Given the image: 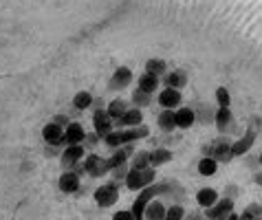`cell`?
Segmentation results:
<instances>
[{
  "label": "cell",
  "mask_w": 262,
  "mask_h": 220,
  "mask_svg": "<svg viewBox=\"0 0 262 220\" xmlns=\"http://www.w3.org/2000/svg\"><path fill=\"white\" fill-rule=\"evenodd\" d=\"M148 126H137V128H123V130H113L111 135L104 139V143L108 148L117 150V148H123V145H130L139 139H145L148 137Z\"/></svg>",
  "instance_id": "obj_1"
},
{
  "label": "cell",
  "mask_w": 262,
  "mask_h": 220,
  "mask_svg": "<svg viewBox=\"0 0 262 220\" xmlns=\"http://www.w3.org/2000/svg\"><path fill=\"white\" fill-rule=\"evenodd\" d=\"M155 176H157L155 167H145V170H133V167H130V172L126 176V187L133 189V192H135V189H139V192H141V189L152 185Z\"/></svg>",
  "instance_id": "obj_2"
},
{
  "label": "cell",
  "mask_w": 262,
  "mask_h": 220,
  "mask_svg": "<svg viewBox=\"0 0 262 220\" xmlns=\"http://www.w3.org/2000/svg\"><path fill=\"white\" fill-rule=\"evenodd\" d=\"M231 148H234V143H229L227 139H216V141H212L207 148H203V152H205V157H212L216 161L227 163V161L234 159V152H231Z\"/></svg>",
  "instance_id": "obj_3"
},
{
  "label": "cell",
  "mask_w": 262,
  "mask_h": 220,
  "mask_svg": "<svg viewBox=\"0 0 262 220\" xmlns=\"http://www.w3.org/2000/svg\"><path fill=\"white\" fill-rule=\"evenodd\" d=\"M93 128H95L97 137H101V139H106L115 130V119L108 115L106 108H97L95 110V115H93Z\"/></svg>",
  "instance_id": "obj_4"
},
{
  "label": "cell",
  "mask_w": 262,
  "mask_h": 220,
  "mask_svg": "<svg viewBox=\"0 0 262 220\" xmlns=\"http://www.w3.org/2000/svg\"><path fill=\"white\" fill-rule=\"evenodd\" d=\"M95 201L99 207H111L119 201V187L117 183H106V185H101L97 192H95Z\"/></svg>",
  "instance_id": "obj_5"
},
{
  "label": "cell",
  "mask_w": 262,
  "mask_h": 220,
  "mask_svg": "<svg viewBox=\"0 0 262 220\" xmlns=\"http://www.w3.org/2000/svg\"><path fill=\"white\" fill-rule=\"evenodd\" d=\"M42 137H45V141L51 145H62V143H67L64 141V139H67V128L60 126V123H55V121H51L42 128Z\"/></svg>",
  "instance_id": "obj_6"
},
{
  "label": "cell",
  "mask_w": 262,
  "mask_h": 220,
  "mask_svg": "<svg viewBox=\"0 0 262 220\" xmlns=\"http://www.w3.org/2000/svg\"><path fill=\"white\" fill-rule=\"evenodd\" d=\"M84 170L89 176H101V174H106V172H111L108 170V159H101L99 154H89L84 161Z\"/></svg>",
  "instance_id": "obj_7"
},
{
  "label": "cell",
  "mask_w": 262,
  "mask_h": 220,
  "mask_svg": "<svg viewBox=\"0 0 262 220\" xmlns=\"http://www.w3.org/2000/svg\"><path fill=\"white\" fill-rule=\"evenodd\" d=\"M231 211H234V201H231V198H223V201H218L209 209H205V218L207 220H223L225 216H229Z\"/></svg>",
  "instance_id": "obj_8"
},
{
  "label": "cell",
  "mask_w": 262,
  "mask_h": 220,
  "mask_svg": "<svg viewBox=\"0 0 262 220\" xmlns=\"http://www.w3.org/2000/svg\"><path fill=\"white\" fill-rule=\"evenodd\" d=\"M157 99H159V104H161V108L177 110V108H181L183 95H181V91H177V88H163V91L159 93Z\"/></svg>",
  "instance_id": "obj_9"
},
{
  "label": "cell",
  "mask_w": 262,
  "mask_h": 220,
  "mask_svg": "<svg viewBox=\"0 0 262 220\" xmlns=\"http://www.w3.org/2000/svg\"><path fill=\"white\" fill-rule=\"evenodd\" d=\"M137 126H143V113L141 108H128V113L121 117V119L115 121V128L123 130V128H137Z\"/></svg>",
  "instance_id": "obj_10"
},
{
  "label": "cell",
  "mask_w": 262,
  "mask_h": 220,
  "mask_svg": "<svg viewBox=\"0 0 262 220\" xmlns=\"http://www.w3.org/2000/svg\"><path fill=\"white\" fill-rule=\"evenodd\" d=\"M130 82H133V71L128 66H117L108 86H111V91H123L126 86H130Z\"/></svg>",
  "instance_id": "obj_11"
},
{
  "label": "cell",
  "mask_w": 262,
  "mask_h": 220,
  "mask_svg": "<svg viewBox=\"0 0 262 220\" xmlns=\"http://www.w3.org/2000/svg\"><path fill=\"white\" fill-rule=\"evenodd\" d=\"M253 141H256V130H253V128H247V132L234 143V148H231L234 157H243V154H247V152L253 148Z\"/></svg>",
  "instance_id": "obj_12"
},
{
  "label": "cell",
  "mask_w": 262,
  "mask_h": 220,
  "mask_svg": "<svg viewBox=\"0 0 262 220\" xmlns=\"http://www.w3.org/2000/svg\"><path fill=\"white\" fill-rule=\"evenodd\" d=\"M214 123L218 132H229L234 130V115H231L229 108H218L214 113Z\"/></svg>",
  "instance_id": "obj_13"
},
{
  "label": "cell",
  "mask_w": 262,
  "mask_h": 220,
  "mask_svg": "<svg viewBox=\"0 0 262 220\" xmlns=\"http://www.w3.org/2000/svg\"><path fill=\"white\" fill-rule=\"evenodd\" d=\"M84 139H86V130L82 123H77V121H71L69 126H67V145H82L84 143Z\"/></svg>",
  "instance_id": "obj_14"
},
{
  "label": "cell",
  "mask_w": 262,
  "mask_h": 220,
  "mask_svg": "<svg viewBox=\"0 0 262 220\" xmlns=\"http://www.w3.org/2000/svg\"><path fill=\"white\" fill-rule=\"evenodd\" d=\"M133 154V148L130 145H123V148H117L115 150L111 157H108V170H117V167H121V165H126V161H128V157Z\"/></svg>",
  "instance_id": "obj_15"
},
{
  "label": "cell",
  "mask_w": 262,
  "mask_h": 220,
  "mask_svg": "<svg viewBox=\"0 0 262 220\" xmlns=\"http://www.w3.org/2000/svg\"><path fill=\"white\" fill-rule=\"evenodd\" d=\"M161 82L165 84V88H177V91H181L183 86H187V73L185 71H170L163 75Z\"/></svg>",
  "instance_id": "obj_16"
},
{
  "label": "cell",
  "mask_w": 262,
  "mask_h": 220,
  "mask_svg": "<svg viewBox=\"0 0 262 220\" xmlns=\"http://www.w3.org/2000/svg\"><path fill=\"white\" fill-rule=\"evenodd\" d=\"M194 121H196L194 108H190V106H181V108H177V128L187 130V128H192V126H194Z\"/></svg>",
  "instance_id": "obj_17"
},
{
  "label": "cell",
  "mask_w": 262,
  "mask_h": 220,
  "mask_svg": "<svg viewBox=\"0 0 262 220\" xmlns=\"http://www.w3.org/2000/svg\"><path fill=\"white\" fill-rule=\"evenodd\" d=\"M159 84H161V77H157V75H150V73H141L139 79H137V88L143 93H150V95H155V91L159 88Z\"/></svg>",
  "instance_id": "obj_18"
},
{
  "label": "cell",
  "mask_w": 262,
  "mask_h": 220,
  "mask_svg": "<svg viewBox=\"0 0 262 220\" xmlns=\"http://www.w3.org/2000/svg\"><path fill=\"white\" fill-rule=\"evenodd\" d=\"M157 126L161 128L163 132H172L174 128H177V110L163 108L161 113H159V117H157Z\"/></svg>",
  "instance_id": "obj_19"
},
{
  "label": "cell",
  "mask_w": 262,
  "mask_h": 220,
  "mask_svg": "<svg viewBox=\"0 0 262 220\" xmlns=\"http://www.w3.org/2000/svg\"><path fill=\"white\" fill-rule=\"evenodd\" d=\"M167 209L161 201H152L143 211V220H165Z\"/></svg>",
  "instance_id": "obj_20"
},
{
  "label": "cell",
  "mask_w": 262,
  "mask_h": 220,
  "mask_svg": "<svg viewBox=\"0 0 262 220\" xmlns=\"http://www.w3.org/2000/svg\"><path fill=\"white\" fill-rule=\"evenodd\" d=\"M82 157H84V145H67V150L62 154V165L71 167L77 161H82Z\"/></svg>",
  "instance_id": "obj_21"
},
{
  "label": "cell",
  "mask_w": 262,
  "mask_h": 220,
  "mask_svg": "<svg viewBox=\"0 0 262 220\" xmlns=\"http://www.w3.org/2000/svg\"><path fill=\"white\" fill-rule=\"evenodd\" d=\"M196 203H199L201 207L209 209L212 205L218 203V192H216V189H212V187H203V189L196 192Z\"/></svg>",
  "instance_id": "obj_22"
},
{
  "label": "cell",
  "mask_w": 262,
  "mask_h": 220,
  "mask_svg": "<svg viewBox=\"0 0 262 220\" xmlns=\"http://www.w3.org/2000/svg\"><path fill=\"white\" fill-rule=\"evenodd\" d=\"M77 187H79V174L77 172H64L60 176V189L62 192L73 194V192H77Z\"/></svg>",
  "instance_id": "obj_23"
},
{
  "label": "cell",
  "mask_w": 262,
  "mask_h": 220,
  "mask_svg": "<svg viewBox=\"0 0 262 220\" xmlns=\"http://www.w3.org/2000/svg\"><path fill=\"white\" fill-rule=\"evenodd\" d=\"M145 73L157 75V77H163L167 73V62L161 60V57H150V60L145 62Z\"/></svg>",
  "instance_id": "obj_24"
},
{
  "label": "cell",
  "mask_w": 262,
  "mask_h": 220,
  "mask_svg": "<svg viewBox=\"0 0 262 220\" xmlns=\"http://www.w3.org/2000/svg\"><path fill=\"white\" fill-rule=\"evenodd\" d=\"M170 161H172V152L165 148H157L150 152V167H159L163 163H170Z\"/></svg>",
  "instance_id": "obj_25"
},
{
  "label": "cell",
  "mask_w": 262,
  "mask_h": 220,
  "mask_svg": "<svg viewBox=\"0 0 262 220\" xmlns=\"http://www.w3.org/2000/svg\"><path fill=\"white\" fill-rule=\"evenodd\" d=\"M106 110H108V115H111L113 119L117 121V119H121V117L128 113V104H126L123 99H119V97H117V99H113L111 104L106 106Z\"/></svg>",
  "instance_id": "obj_26"
},
{
  "label": "cell",
  "mask_w": 262,
  "mask_h": 220,
  "mask_svg": "<svg viewBox=\"0 0 262 220\" xmlns=\"http://www.w3.org/2000/svg\"><path fill=\"white\" fill-rule=\"evenodd\" d=\"M218 172V161L212 157H203L199 161V174L201 176H214Z\"/></svg>",
  "instance_id": "obj_27"
},
{
  "label": "cell",
  "mask_w": 262,
  "mask_h": 220,
  "mask_svg": "<svg viewBox=\"0 0 262 220\" xmlns=\"http://www.w3.org/2000/svg\"><path fill=\"white\" fill-rule=\"evenodd\" d=\"M91 104H93V95L89 91H79V93H75V97H73V106L77 110L91 108Z\"/></svg>",
  "instance_id": "obj_28"
},
{
  "label": "cell",
  "mask_w": 262,
  "mask_h": 220,
  "mask_svg": "<svg viewBox=\"0 0 262 220\" xmlns=\"http://www.w3.org/2000/svg\"><path fill=\"white\" fill-rule=\"evenodd\" d=\"M152 104V95L150 93H143V91H139V88H137V91L133 93V106L135 108H145V106H150Z\"/></svg>",
  "instance_id": "obj_29"
},
{
  "label": "cell",
  "mask_w": 262,
  "mask_h": 220,
  "mask_svg": "<svg viewBox=\"0 0 262 220\" xmlns=\"http://www.w3.org/2000/svg\"><path fill=\"white\" fill-rule=\"evenodd\" d=\"M133 170H145V167H150V152H137L133 157Z\"/></svg>",
  "instance_id": "obj_30"
},
{
  "label": "cell",
  "mask_w": 262,
  "mask_h": 220,
  "mask_svg": "<svg viewBox=\"0 0 262 220\" xmlns=\"http://www.w3.org/2000/svg\"><path fill=\"white\" fill-rule=\"evenodd\" d=\"M216 101H218V108H229V106H231L229 91H227L225 86H218V88H216Z\"/></svg>",
  "instance_id": "obj_31"
},
{
  "label": "cell",
  "mask_w": 262,
  "mask_h": 220,
  "mask_svg": "<svg viewBox=\"0 0 262 220\" xmlns=\"http://www.w3.org/2000/svg\"><path fill=\"white\" fill-rule=\"evenodd\" d=\"M165 220H185V209L181 207V205H172V207L167 209Z\"/></svg>",
  "instance_id": "obj_32"
},
{
  "label": "cell",
  "mask_w": 262,
  "mask_h": 220,
  "mask_svg": "<svg viewBox=\"0 0 262 220\" xmlns=\"http://www.w3.org/2000/svg\"><path fill=\"white\" fill-rule=\"evenodd\" d=\"M245 216H249L251 220H260L262 218V205H258V203H253V205H249L245 211H243Z\"/></svg>",
  "instance_id": "obj_33"
},
{
  "label": "cell",
  "mask_w": 262,
  "mask_h": 220,
  "mask_svg": "<svg viewBox=\"0 0 262 220\" xmlns=\"http://www.w3.org/2000/svg\"><path fill=\"white\" fill-rule=\"evenodd\" d=\"M113 220H137L133 211H117V214L113 216Z\"/></svg>",
  "instance_id": "obj_34"
},
{
  "label": "cell",
  "mask_w": 262,
  "mask_h": 220,
  "mask_svg": "<svg viewBox=\"0 0 262 220\" xmlns=\"http://www.w3.org/2000/svg\"><path fill=\"white\" fill-rule=\"evenodd\" d=\"M128 172H130V170H126V165H121V167H117V170H113V174H115V179H123V181H126V176H128Z\"/></svg>",
  "instance_id": "obj_35"
},
{
  "label": "cell",
  "mask_w": 262,
  "mask_h": 220,
  "mask_svg": "<svg viewBox=\"0 0 262 220\" xmlns=\"http://www.w3.org/2000/svg\"><path fill=\"white\" fill-rule=\"evenodd\" d=\"M223 220H240V216H238V214H234V211H231V214H229V216H225Z\"/></svg>",
  "instance_id": "obj_36"
},
{
  "label": "cell",
  "mask_w": 262,
  "mask_h": 220,
  "mask_svg": "<svg viewBox=\"0 0 262 220\" xmlns=\"http://www.w3.org/2000/svg\"><path fill=\"white\" fill-rule=\"evenodd\" d=\"M253 181H256V183H258V185L262 187V172H258L256 176H253Z\"/></svg>",
  "instance_id": "obj_37"
},
{
  "label": "cell",
  "mask_w": 262,
  "mask_h": 220,
  "mask_svg": "<svg viewBox=\"0 0 262 220\" xmlns=\"http://www.w3.org/2000/svg\"><path fill=\"white\" fill-rule=\"evenodd\" d=\"M187 220H205V218H203V216H196V214H194V216H190Z\"/></svg>",
  "instance_id": "obj_38"
},
{
  "label": "cell",
  "mask_w": 262,
  "mask_h": 220,
  "mask_svg": "<svg viewBox=\"0 0 262 220\" xmlns=\"http://www.w3.org/2000/svg\"><path fill=\"white\" fill-rule=\"evenodd\" d=\"M240 220H251V218H249V216H245V214H243V216H240Z\"/></svg>",
  "instance_id": "obj_39"
},
{
  "label": "cell",
  "mask_w": 262,
  "mask_h": 220,
  "mask_svg": "<svg viewBox=\"0 0 262 220\" xmlns=\"http://www.w3.org/2000/svg\"><path fill=\"white\" fill-rule=\"evenodd\" d=\"M258 161H260V165H262V152H260V157H258Z\"/></svg>",
  "instance_id": "obj_40"
},
{
  "label": "cell",
  "mask_w": 262,
  "mask_h": 220,
  "mask_svg": "<svg viewBox=\"0 0 262 220\" xmlns=\"http://www.w3.org/2000/svg\"><path fill=\"white\" fill-rule=\"evenodd\" d=\"M260 220H262V218H260Z\"/></svg>",
  "instance_id": "obj_41"
}]
</instances>
